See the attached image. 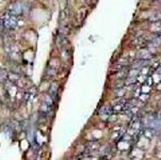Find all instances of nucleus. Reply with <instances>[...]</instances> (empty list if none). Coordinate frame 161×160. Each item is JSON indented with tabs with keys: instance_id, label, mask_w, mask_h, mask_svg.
Instances as JSON below:
<instances>
[{
	"instance_id": "1",
	"label": "nucleus",
	"mask_w": 161,
	"mask_h": 160,
	"mask_svg": "<svg viewBox=\"0 0 161 160\" xmlns=\"http://www.w3.org/2000/svg\"><path fill=\"white\" fill-rule=\"evenodd\" d=\"M17 21H18V16L10 12H8L7 14L3 16V18H2V24H3V26L7 29H9V30H13V29L16 28Z\"/></svg>"
},
{
	"instance_id": "2",
	"label": "nucleus",
	"mask_w": 161,
	"mask_h": 160,
	"mask_svg": "<svg viewBox=\"0 0 161 160\" xmlns=\"http://www.w3.org/2000/svg\"><path fill=\"white\" fill-rule=\"evenodd\" d=\"M9 12L13 13V14H15V15H17V16L21 15V14H23V12H24V5H23V3H20V2H15V3H13L10 7Z\"/></svg>"
},
{
	"instance_id": "3",
	"label": "nucleus",
	"mask_w": 161,
	"mask_h": 160,
	"mask_svg": "<svg viewBox=\"0 0 161 160\" xmlns=\"http://www.w3.org/2000/svg\"><path fill=\"white\" fill-rule=\"evenodd\" d=\"M112 112H113L112 107H111L110 105H106V106H103V107H102V109H100V116H102L103 120L107 121L111 116V114H112Z\"/></svg>"
},
{
	"instance_id": "4",
	"label": "nucleus",
	"mask_w": 161,
	"mask_h": 160,
	"mask_svg": "<svg viewBox=\"0 0 161 160\" xmlns=\"http://www.w3.org/2000/svg\"><path fill=\"white\" fill-rule=\"evenodd\" d=\"M98 147H99V146H98L96 142L90 143V144H88V146L86 147V154H92L93 152L97 151Z\"/></svg>"
},
{
	"instance_id": "5",
	"label": "nucleus",
	"mask_w": 161,
	"mask_h": 160,
	"mask_svg": "<svg viewBox=\"0 0 161 160\" xmlns=\"http://www.w3.org/2000/svg\"><path fill=\"white\" fill-rule=\"evenodd\" d=\"M138 58L139 59H143V60H149L152 58V55L147 49H144V50H141L138 55Z\"/></svg>"
},
{
	"instance_id": "6",
	"label": "nucleus",
	"mask_w": 161,
	"mask_h": 160,
	"mask_svg": "<svg viewBox=\"0 0 161 160\" xmlns=\"http://www.w3.org/2000/svg\"><path fill=\"white\" fill-rule=\"evenodd\" d=\"M136 81H137V77L136 76H128V78L125 81V85L127 86H131L133 83H136Z\"/></svg>"
}]
</instances>
